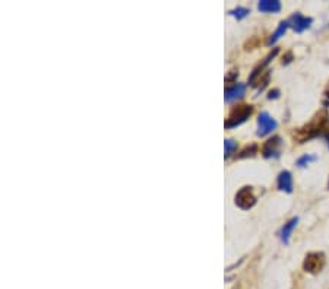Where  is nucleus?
<instances>
[{
    "label": "nucleus",
    "mask_w": 329,
    "mask_h": 289,
    "mask_svg": "<svg viewBox=\"0 0 329 289\" xmlns=\"http://www.w3.org/2000/svg\"><path fill=\"white\" fill-rule=\"evenodd\" d=\"M313 161H316V156L315 155H303L301 158L297 159V167L299 168H304V167H307L310 162H313Z\"/></svg>",
    "instance_id": "a211bd4d"
},
{
    "label": "nucleus",
    "mask_w": 329,
    "mask_h": 289,
    "mask_svg": "<svg viewBox=\"0 0 329 289\" xmlns=\"http://www.w3.org/2000/svg\"><path fill=\"white\" fill-rule=\"evenodd\" d=\"M278 53H280V50H278V48H272V51H269V54L263 58V60H262L261 63H259L256 68L253 69L252 73H250V76H249V84H250L252 87H253V84H255V82H256V80H258V79H259V77H261L262 75L266 72V70H268V69H266V66L271 63L274 58H275V56H277Z\"/></svg>",
    "instance_id": "0eeeda50"
},
{
    "label": "nucleus",
    "mask_w": 329,
    "mask_h": 289,
    "mask_svg": "<svg viewBox=\"0 0 329 289\" xmlns=\"http://www.w3.org/2000/svg\"><path fill=\"white\" fill-rule=\"evenodd\" d=\"M237 149V142H234L231 139H225L224 140V156L225 158H230L233 154H234V151Z\"/></svg>",
    "instance_id": "2eb2a0df"
},
{
    "label": "nucleus",
    "mask_w": 329,
    "mask_h": 289,
    "mask_svg": "<svg viewBox=\"0 0 329 289\" xmlns=\"http://www.w3.org/2000/svg\"><path fill=\"white\" fill-rule=\"evenodd\" d=\"M288 24H290V27L296 32H304L306 29H309L312 27V24H313V19L309 18V16H304V15H301V13H294V15H291L290 19H288Z\"/></svg>",
    "instance_id": "6e6552de"
},
{
    "label": "nucleus",
    "mask_w": 329,
    "mask_h": 289,
    "mask_svg": "<svg viewBox=\"0 0 329 289\" xmlns=\"http://www.w3.org/2000/svg\"><path fill=\"white\" fill-rule=\"evenodd\" d=\"M290 28V24H288V20H281L280 25H278V28L275 29V32L272 34L271 37L268 38V41H266V44L268 46H274L278 39L281 38V37H284V34H285V31Z\"/></svg>",
    "instance_id": "ddd939ff"
},
{
    "label": "nucleus",
    "mask_w": 329,
    "mask_h": 289,
    "mask_svg": "<svg viewBox=\"0 0 329 289\" xmlns=\"http://www.w3.org/2000/svg\"><path fill=\"white\" fill-rule=\"evenodd\" d=\"M277 185L281 192L293 193V175L290 171H281L277 178Z\"/></svg>",
    "instance_id": "9d476101"
},
{
    "label": "nucleus",
    "mask_w": 329,
    "mask_h": 289,
    "mask_svg": "<svg viewBox=\"0 0 329 289\" xmlns=\"http://www.w3.org/2000/svg\"><path fill=\"white\" fill-rule=\"evenodd\" d=\"M325 137H326V140H328V146H329V133L326 136H325Z\"/></svg>",
    "instance_id": "5701e85b"
},
{
    "label": "nucleus",
    "mask_w": 329,
    "mask_h": 289,
    "mask_svg": "<svg viewBox=\"0 0 329 289\" xmlns=\"http://www.w3.org/2000/svg\"><path fill=\"white\" fill-rule=\"evenodd\" d=\"M280 95V89H274L269 92V95H268V99H275V98H278Z\"/></svg>",
    "instance_id": "412c9836"
},
{
    "label": "nucleus",
    "mask_w": 329,
    "mask_h": 289,
    "mask_svg": "<svg viewBox=\"0 0 329 289\" xmlns=\"http://www.w3.org/2000/svg\"><path fill=\"white\" fill-rule=\"evenodd\" d=\"M297 223H299V218L296 216V218H291L290 221L287 222V223H284V226L281 228L280 238L284 244H288V242H290L291 234H293V231L296 230Z\"/></svg>",
    "instance_id": "9b49d317"
},
{
    "label": "nucleus",
    "mask_w": 329,
    "mask_h": 289,
    "mask_svg": "<svg viewBox=\"0 0 329 289\" xmlns=\"http://www.w3.org/2000/svg\"><path fill=\"white\" fill-rule=\"evenodd\" d=\"M231 16L234 18H237V19H243V18H246L249 13H250V10L247 9V8H242V6H239V8H236V9H231L228 12Z\"/></svg>",
    "instance_id": "f3484780"
},
{
    "label": "nucleus",
    "mask_w": 329,
    "mask_h": 289,
    "mask_svg": "<svg viewBox=\"0 0 329 289\" xmlns=\"http://www.w3.org/2000/svg\"><path fill=\"white\" fill-rule=\"evenodd\" d=\"M277 126H278L277 121L266 111H263L258 117V132H256V135L261 136V137L269 135L277 129Z\"/></svg>",
    "instance_id": "423d86ee"
},
{
    "label": "nucleus",
    "mask_w": 329,
    "mask_h": 289,
    "mask_svg": "<svg viewBox=\"0 0 329 289\" xmlns=\"http://www.w3.org/2000/svg\"><path fill=\"white\" fill-rule=\"evenodd\" d=\"M244 94H246V85L244 84H234L233 87L227 88L224 99H225V102H233V101H237V99L243 98Z\"/></svg>",
    "instance_id": "1a4fd4ad"
},
{
    "label": "nucleus",
    "mask_w": 329,
    "mask_h": 289,
    "mask_svg": "<svg viewBox=\"0 0 329 289\" xmlns=\"http://www.w3.org/2000/svg\"><path fill=\"white\" fill-rule=\"evenodd\" d=\"M281 148H282V139L280 136H274L262 146V156L266 159H278L281 156Z\"/></svg>",
    "instance_id": "39448f33"
},
{
    "label": "nucleus",
    "mask_w": 329,
    "mask_h": 289,
    "mask_svg": "<svg viewBox=\"0 0 329 289\" xmlns=\"http://www.w3.org/2000/svg\"><path fill=\"white\" fill-rule=\"evenodd\" d=\"M236 77H237V72H236V70H231V72H230V75L225 77V82H227V84H228V82H234V79H236Z\"/></svg>",
    "instance_id": "aec40b11"
},
{
    "label": "nucleus",
    "mask_w": 329,
    "mask_h": 289,
    "mask_svg": "<svg viewBox=\"0 0 329 289\" xmlns=\"http://www.w3.org/2000/svg\"><path fill=\"white\" fill-rule=\"evenodd\" d=\"M328 189H329V183H328Z\"/></svg>",
    "instance_id": "b1692460"
},
{
    "label": "nucleus",
    "mask_w": 329,
    "mask_h": 289,
    "mask_svg": "<svg viewBox=\"0 0 329 289\" xmlns=\"http://www.w3.org/2000/svg\"><path fill=\"white\" fill-rule=\"evenodd\" d=\"M255 154H258V144L253 143L250 146H246L242 152L237 155V158L243 159V158H247V156H255Z\"/></svg>",
    "instance_id": "dca6fc26"
},
{
    "label": "nucleus",
    "mask_w": 329,
    "mask_h": 289,
    "mask_svg": "<svg viewBox=\"0 0 329 289\" xmlns=\"http://www.w3.org/2000/svg\"><path fill=\"white\" fill-rule=\"evenodd\" d=\"M325 266V254L323 253H309L303 261V269L307 273L318 275Z\"/></svg>",
    "instance_id": "7ed1b4c3"
},
{
    "label": "nucleus",
    "mask_w": 329,
    "mask_h": 289,
    "mask_svg": "<svg viewBox=\"0 0 329 289\" xmlns=\"http://www.w3.org/2000/svg\"><path fill=\"white\" fill-rule=\"evenodd\" d=\"M258 9L263 13H277L281 10V3L278 0H261L258 3Z\"/></svg>",
    "instance_id": "f8f14e48"
},
{
    "label": "nucleus",
    "mask_w": 329,
    "mask_h": 289,
    "mask_svg": "<svg viewBox=\"0 0 329 289\" xmlns=\"http://www.w3.org/2000/svg\"><path fill=\"white\" fill-rule=\"evenodd\" d=\"M253 114V106H247V104H242V106L234 107L230 113L228 118L225 120V129H234L237 126L243 125L249 117Z\"/></svg>",
    "instance_id": "f03ea898"
},
{
    "label": "nucleus",
    "mask_w": 329,
    "mask_h": 289,
    "mask_svg": "<svg viewBox=\"0 0 329 289\" xmlns=\"http://www.w3.org/2000/svg\"><path fill=\"white\" fill-rule=\"evenodd\" d=\"M269 77H271V70H266L263 75H262L255 84H253V87L258 88V91L261 92V91H263L265 89V87L268 85V82H269Z\"/></svg>",
    "instance_id": "4468645a"
},
{
    "label": "nucleus",
    "mask_w": 329,
    "mask_h": 289,
    "mask_svg": "<svg viewBox=\"0 0 329 289\" xmlns=\"http://www.w3.org/2000/svg\"><path fill=\"white\" fill-rule=\"evenodd\" d=\"M234 202H236V204H237L240 209H244V211L253 208V206L256 204V196L253 194L252 187H249V185L242 187V189L237 192V194H236Z\"/></svg>",
    "instance_id": "20e7f679"
},
{
    "label": "nucleus",
    "mask_w": 329,
    "mask_h": 289,
    "mask_svg": "<svg viewBox=\"0 0 329 289\" xmlns=\"http://www.w3.org/2000/svg\"><path fill=\"white\" fill-rule=\"evenodd\" d=\"M291 60H293V54H291V53H287L285 57L282 58V65H288Z\"/></svg>",
    "instance_id": "4be33fe9"
},
{
    "label": "nucleus",
    "mask_w": 329,
    "mask_h": 289,
    "mask_svg": "<svg viewBox=\"0 0 329 289\" xmlns=\"http://www.w3.org/2000/svg\"><path fill=\"white\" fill-rule=\"evenodd\" d=\"M329 133V116L326 111H320L316 116L312 118L307 125H304L300 129H296L293 137L296 142L304 143L306 140H310L318 136H325Z\"/></svg>",
    "instance_id": "f257e3e1"
},
{
    "label": "nucleus",
    "mask_w": 329,
    "mask_h": 289,
    "mask_svg": "<svg viewBox=\"0 0 329 289\" xmlns=\"http://www.w3.org/2000/svg\"><path fill=\"white\" fill-rule=\"evenodd\" d=\"M322 104H323V107H329V85L325 89V92H323V101H322Z\"/></svg>",
    "instance_id": "6ab92c4d"
}]
</instances>
